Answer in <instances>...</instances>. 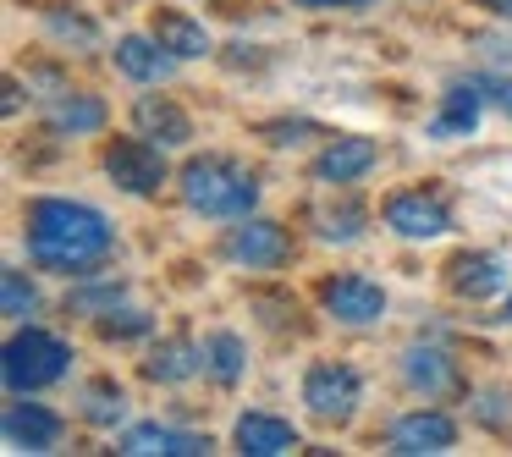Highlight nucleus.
Instances as JSON below:
<instances>
[{"label":"nucleus","instance_id":"1","mask_svg":"<svg viewBox=\"0 0 512 457\" xmlns=\"http://www.w3.org/2000/svg\"><path fill=\"white\" fill-rule=\"evenodd\" d=\"M23 243L28 259L50 276H100V265L116 254V226L105 210L83 199H28L23 210Z\"/></svg>","mask_w":512,"mask_h":457},{"label":"nucleus","instance_id":"2","mask_svg":"<svg viewBox=\"0 0 512 457\" xmlns=\"http://www.w3.org/2000/svg\"><path fill=\"white\" fill-rule=\"evenodd\" d=\"M177 193L193 215L210 221H243L259 210V177L237 155H193L177 171Z\"/></svg>","mask_w":512,"mask_h":457},{"label":"nucleus","instance_id":"3","mask_svg":"<svg viewBox=\"0 0 512 457\" xmlns=\"http://www.w3.org/2000/svg\"><path fill=\"white\" fill-rule=\"evenodd\" d=\"M0 375H6V391H12V397L45 391V386H56V380L72 375V347L28 320L6 336V347H0Z\"/></svg>","mask_w":512,"mask_h":457},{"label":"nucleus","instance_id":"4","mask_svg":"<svg viewBox=\"0 0 512 457\" xmlns=\"http://www.w3.org/2000/svg\"><path fill=\"white\" fill-rule=\"evenodd\" d=\"M358 402H364V375H358L353 364L320 358V364L303 369V408H309L320 424H331V430L353 424Z\"/></svg>","mask_w":512,"mask_h":457},{"label":"nucleus","instance_id":"5","mask_svg":"<svg viewBox=\"0 0 512 457\" xmlns=\"http://www.w3.org/2000/svg\"><path fill=\"white\" fill-rule=\"evenodd\" d=\"M105 177H111L127 199H155V193L171 182L166 149L149 144L144 133L138 138H111V144H105Z\"/></svg>","mask_w":512,"mask_h":457},{"label":"nucleus","instance_id":"6","mask_svg":"<svg viewBox=\"0 0 512 457\" xmlns=\"http://www.w3.org/2000/svg\"><path fill=\"white\" fill-rule=\"evenodd\" d=\"M221 254L237 270H281L292 259V232L270 215H243L232 232L221 237Z\"/></svg>","mask_w":512,"mask_h":457},{"label":"nucleus","instance_id":"7","mask_svg":"<svg viewBox=\"0 0 512 457\" xmlns=\"http://www.w3.org/2000/svg\"><path fill=\"white\" fill-rule=\"evenodd\" d=\"M380 221H386V232H397L402 243H435V237L452 232V210H446V199L430 188L391 193V199L380 204Z\"/></svg>","mask_w":512,"mask_h":457},{"label":"nucleus","instance_id":"8","mask_svg":"<svg viewBox=\"0 0 512 457\" xmlns=\"http://www.w3.org/2000/svg\"><path fill=\"white\" fill-rule=\"evenodd\" d=\"M512 281V259L496 248H463V254L446 259V292L463 303H490L501 298Z\"/></svg>","mask_w":512,"mask_h":457},{"label":"nucleus","instance_id":"9","mask_svg":"<svg viewBox=\"0 0 512 457\" xmlns=\"http://www.w3.org/2000/svg\"><path fill=\"white\" fill-rule=\"evenodd\" d=\"M314 298H320V309L331 314L336 325H375L380 314H386V292H380V281L358 276V270H336V276H325L320 287H314Z\"/></svg>","mask_w":512,"mask_h":457},{"label":"nucleus","instance_id":"10","mask_svg":"<svg viewBox=\"0 0 512 457\" xmlns=\"http://www.w3.org/2000/svg\"><path fill=\"white\" fill-rule=\"evenodd\" d=\"M402 386L419 391L424 402H457V397H468L463 364H457L446 347H430V342H419V347H408V353H402Z\"/></svg>","mask_w":512,"mask_h":457},{"label":"nucleus","instance_id":"11","mask_svg":"<svg viewBox=\"0 0 512 457\" xmlns=\"http://www.w3.org/2000/svg\"><path fill=\"white\" fill-rule=\"evenodd\" d=\"M457 446V419L446 408H413L402 419H391L386 430V452L397 457H441Z\"/></svg>","mask_w":512,"mask_h":457},{"label":"nucleus","instance_id":"12","mask_svg":"<svg viewBox=\"0 0 512 457\" xmlns=\"http://www.w3.org/2000/svg\"><path fill=\"white\" fill-rule=\"evenodd\" d=\"M375 166H380V144H375V138H353V133H347V138H331V144L309 160V182H320V188H353V182H364Z\"/></svg>","mask_w":512,"mask_h":457},{"label":"nucleus","instance_id":"13","mask_svg":"<svg viewBox=\"0 0 512 457\" xmlns=\"http://www.w3.org/2000/svg\"><path fill=\"white\" fill-rule=\"evenodd\" d=\"M61 435H67V419L45 402H6L0 413V441L12 452H56Z\"/></svg>","mask_w":512,"mask_h":457},{"label":"nucleus","instance_id":"14","mask_svg":"<svg viewBox=\"0 0 512 457\" xmlns=\"http://www.w3.org/2000/svg\"><path fill=\"white\" fill-rule=\"evenodd\" d=\"M232 446L243 457H281V452H298L303 435L292 419H281V413H265V408H248L243 419L232 424Z\"/></svg>","mask_w":512,"mask_h":457},{"label":"nucleus","instance_id":"15","mask_svg":"<svg viewBox=\"0 0 512 457\" xmlns=\"http://www.w3.org/2000/svg\"><path fill=\"white\" fill-rule=\"evenodd\" d=\"M210 446L215 441L199 430H177V424L149 419V424H133V430L116 441V452H127V457H204Z\"/></svg>","mask_w":512,"mask_h":457},{"label":"nucleus","instance_id":"16","mask_svg":"<svg viewBox=\"0 0 512 457\" xmlns=\"http://www.w3.org/2000/svg\"><path fill=\"white\" fill-rule=\"evenodd\" d=\"M133 127L160 149H188L193 144V116L171 94H138L133 100Z\"/></svg>","mask_w":512,"mask_h":457},{"label":"nucleus","instance_id":"17","mask_svg":"<svg viewBox=\"0 0 512 457\" xmlns=\"http://www.w3.org/2000/svg\"><path fill=\"white\" fill-rule=\"evenodd\" d=\"M111 61L127 83H144V89H160V83L177 72V56H171L155 34H122L111 50Z\"/></svg>","mask_w":512,"mask_h":457},{"label":"nucleus","instance_id":"18","mask_svg":"<svg viewBox=\"0 0 512 457\" xmlns=\"http://www.w3.org/2000/svg\"><path fill=\"white\" fill-rule=\"evenodd\" d=\"M111 122V111H105L100 94H83V89H61L45 100V127L56 138H89L100 133V127Z\"/></svg>","mask_w":512,"mask_h":457},{"label":"nucleus","instance_id":"19","mask_svg":"<svg viewBox=\"0 0 512 457\" xmlns=\"http://www.w3.org/2000/svg\"><path fill=\"white\" fill-rule=\"evenodd\" d=\"M204 375V347H193L188 336H160V342H149L144 353V380H155V386H182V380Z\"/></svg>","mask_w":512,"mask_h":457},{"label":"nucleus","instance_id":"20","mask_svg":"<svg viewBox=\"0 0 512 457\" xmlns=\"http://www.w3.org/2000/svg\"><path fill=\"white\" fill-rule=\"evenodd\" d=\"M331 193H336V199H320V204L309 210L314 237H320V243H358V237H364L369 210H364V204H358L347 188H331Z\"/></svg>","mask_w":512,"mask_h":457},{"label":"nucleus","instance_id":"21","mask_svg":"<svg viewBox=\"0 0 512 457\" xmlns=\"http://www.w3.org/2000/svg\"><path fill=\"white\" fill-rule=\"evenodd\" d=\"M149 34H155L177 61L210 56V34H204V23H199V17H188V12H177V6H155V17H149Z\"/></svg>","mask_w":512,"mask_h":457},{"label":"nucleus","instance_id":"22","mask_svg":"<svg viewBox=\"0 0 512 457\" xmlns=\"http://www.w3.org/2000/svg\"><path fill=\"white\" fill-rule=\"evenodd\" d=\"M479 89L474 83H452V89L441 94V105H435V116H430V138H441V144H452V138H468L479 127Z\"/></svg>","mask_w":512,"mask_h":457},{"label":"nucleus","instance_id":"23","mask_svg":"<svg viewBox=\"0 0 512 457\" xmlns=\"http://www.w3.org/2000/svg\"><path fill=\"white\" fill-rule=\"evenodd\" d=\"M199 347H204V375H210L221 391H232L237 380L248 375V347H243L237 331H210Z\"/></svg>","mask_w":512,"mask_h":457},{"label":"nucleus","instance_id":"24","mask_svg":"<svg viewBox=\"0 0 512 457\" xmlns=\"http://www.w3.org/2000/svg\"><path fill=\"white\" fill-rule=\"evenodd\" d=\"M78 413H83V424H94V430H116V424L127 419V391L116 386L111 375H100V380H89V386L78 391Z\"/></svg>","mask_w":512,"mask_h":457},{"label":"nucleus","instance_id":"25","mask_svg":"<svg viewBox=\"0 0 512 457\" xmlns=\"http://www.w3.org/2000/svg\"><path fill=\"white\" fill-rule=\"evenodd\" d=\"M0 314L12 325H28L39 314V287L28 281V270H0Z\"/></svg>","mask_w":512,"mask_h":457},{"label":"nucleus","instance_id":"26","mask_svg":"<svg viewBox=\"0 0 512 457\" xmlns=\"http://www.w3.org/2000/svg\"><path fill=\"white\" fill-rule=\"evenodd\" d=\"M45 28H50V39H61V45H78V50L100 45V28H94L83 12H67V6H45Z\"/></svg>","mask_w":512,"mask_h":457},{"label":"nucleus","instance_id":"27","mask_svg":"<svg viewBox=\"0 0 512 457\" xmlns=\"http://www.w3.org/2000/svg\"><path fill=\"white\" fill-rule=\"evenodd\" d=\"M94 331H100V342H138V336H149V314L144 309H105V314H94Z\"/></svg>","mask_w":512,"mask_h":457},{"label":"nucleus","instance_id":"28","mask_svg":"<svg viewBox=\"0 0 512 457\" xmlns=\"http://www.w3.org/2000/svg\"><path fill=\"white\" fill-rule=\"evenodd\" d=\"M479 89V100H490L496 111H507L512 116V78L507 72H479V78H468Z\"/></svg>","mask_w":512,"mask_h":457},{"label":"nucleus","instance_id":"29","mask_svg":"<svg viewBox=\"0 0 512 457\" xmlns=\"http://www.w3.org/2000/svg\"><path fill=\"white\" fill-rule=\"evenodd\" d=\"M116 303H122V281H100V287L78 292L72 309H78V314H105V309H116Z\"/></svg>","mask_w":512,"mask_h":457},{"label":"nucleus","instance_id":"30","mask_svg":"<svg viewBox=\"0 0 512 457\" xmlns=\"http://www.w3.org/2000/svg\"><path fill=\"white\" fill-rule=\"evenodd\" d=\"M265 133V144H276V149H287V144H303V133H314L309 122H270V127H259Z\"/></svg>","mask_w":512,"mask_h":457},{"label":"nucleus","instance_id":"31","mask_svg":"<svg viewBox=\"0 0 512 457\" xmlns=\"http://www.w3.org/2000/svg\"><path fill=\"white\" fill-rule=\"evenodd\" d=\"M292 6H303V12H358L369 0H292Z\"/></svg>","mask_w":512,"mask_h":457},{"label":"nucleus","instance_id":"32","mask_svg":"<svg viewBox=\"0 0 512 457\" xmlns=\"http://www.w3.org/2000/svg\"><path fill=\"white\" fill-rule=\"evenodd\" d=\"M0 111H6V116L23 111V83H17V78H6V100H0Z\"/></svg>","mask_w":512,"mask_h":457},{"label":"nucleus","instance_id":"33","mask_svg":"<svg viewBox=\"0 0 512 457\" xmlns=\"http://www.w3.org/2000/svg\"><path fill=\"white\" fill-rule=\"evenodd\" d=\"M490 12H501V17H512V0H485Z\"/></svg>","mask_w":512,"mask_h":457},{"label":"nucleus","instance_id":"34","mask_svg":"<svg viewBox=\"0 0 512 457\" xmlns=\"http://www.w3.org/2000/svg\"><path fill=\"white\" fill-rule=\"evenodd\" d=\"M501 320H507V325H512V298H507V303H501Z\"/></svg>","mask_w":512,"mask_h":457}]
</instances>
